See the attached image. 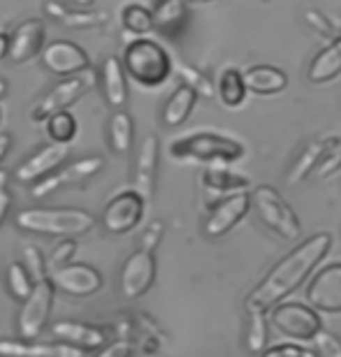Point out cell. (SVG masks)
Returning a JSON list of instances; mask_svg holds the SVG:
<instances>
[{
  "label": "cell",
  "mask_w": 341,
  "mask_h": 357,
  "mask_svg": "<svg viewBox=\"0 0 341 357\" xmlns=\"http://www.w3.org/2000/svg\"><path fill=\"white\" fill-rule=\"evenodd\" d=\"M332 248L330 232H316L293 246L283 258L276 262L265 274V278L248 292L244 309H260L269 311L276 304H281L288 295L300 288V285L311 276V271L325 260V255Z\"/></svg>",
  "instance_id": "cell-1"
},
{
  "label": "cell",
  "mask_w": 341,
  "mask_h": 357,
  "mask_svg": "<svg viewBox=\"0 0 341 357\" xmlns=\"http://www.w3.org/2000/svg\"><path fill=\"white\" fill-rule=\"evenodd\" d=\"M251 209L255 218L279 239L297 241L302 237V223L297 218L295 209L281 197V192L274 185H258V188H253Z\"/></svg>",
  "instance_id": "cell-2"
},
{
  "label": "cell",
  "mask_w": 341,
  "mask_h": 357,
  "mask_svg": "<svg viewBox=\"0 0 341 357\" xmlns=\"http://www.w3.org/2000/svg\"><path fill=\"white\" fill-rule=\"evenodd\" d=\"M123 68L135 82L142 84L146 89L160 86L162 82L172 75V59L162 49L158 42L153 40H135L132 45H128L123 54Z\"/></svg>",
  "instance_id": "cell-3"
},
{
  "label": "cell",
  "mask_w": 341,
  "mask_h": 357,
  "mask_svg": "<svg viewBox=\"0 0 341 357\" xmlns=\"http://www.w3.org/2000/svg\"><path fill=\"white\" fill-rule=\"evenodd\" d=\"M17 225L35 234H61L77 237L96 225L93 216L82 209H24L17 216Z\"/></svg>",
  "instance_id": "cell-4"
},
{
  "label": "cell",
  "mask_w": 341,
  "mask_h": 357,
  "mask_svg": "<svg viewBox=\"0 0 341 357\" xmlns=\"http://www.w3.org/2000/svg\"><path fill=\"white\" fill-rule=\"evenodd\" d=\"M169 153L181 160L193 158L200 162H227L230 165V162H237L244 155V146L237 139L223 137V135L197 132L190 135V137L176 139L169 146Z\"/></svg>",
  "instance_id": "cell-5"
},
{
  "label": "cell",
  "mask_w": 341,
  "mask_h": 357,
  "mask_svg": "<svg viewBox=\"0 0 341 357\" xmlns=\"http://www.w3.org/2000/svg\"><path fill=\"white\" fill-rule=\"evenodd\" d=\"M272 325L286 337L295 341H311L323 330L321 316L314 306L297 304V302H281L272 309Z\"/></svg>",
  "instance_id": "cell-6"
},
{
  "label": "cell",
  "mask_w": 341,
  "mask_h": 357,
  "mask_svg": "<svg viewBox=\"0 0 341 357\" xmlns=\"http://www.w3.org/2000/svg\"><path fill=\"white\" fill-rule=\"evenodd\" d=\"M93 82H96V75L91 73V70L61 79L38 105H35V109L31 112L33 121H47L49 116H54V114L68 112V107L75 105L84 93L93 86Z\"/></svg>",
  "instance_id": "cell-7"
},
{
  "label": "cell",
  "mask_w": 341,
  "mask_h": 357,
  "mask_svg": "<svg viewBox=\"0 0 341 357\" xmlns=\"http://www.w3.org/2000/svg\"><path fill=\"white\" fill-rule=\"evenodd\" d=\"M251 211V192L241 190V192H232L223 199L211 206L207 218H204L202 232L207 239H221L227 232H232L241 220H244L246 213Z\"/></svg>",
  "instance_id": "cell-8"
},
{
  "label": "cell",
  "mask_w": 341,
  "mask_h": 357,
  "mask_svg": "<svg viewBox=\"0 0 341 357\" xmlns=\"http://www.w3.org/2000/svg\"><path fill=\"white\" fill-rule=\"evenodd\" d=\"M54 302V283L45 278V281L35 283L31 297L24 302V309L19 313V332L24 339H35L45 327L49 311H52Z\"/></svg>",
  "instance_id": "cell-9"
},
{
  "label": "cell",
  "mask_w": 341,
  "mask_h": 357,
  "mask_svg": "<svg viewBox=\"0 0 341 357\" xmlns=\"http://www.w3.org/2000/svg\"><path fill=\"white\" fill-rule=\"evenodd\" d=\"M144 202L146 199L139 195L137 190L121 192L105 206L103 223L112 234H126L139 225L142 216H144Z\"/></svg>",
  "instance_id": "cell-10"
},
{
  "label": "cell",
  "mask_w": 341,
  "mask_h": 357,
  "mask_svg": "<svg viewBox=\"0 0 341 357\" xmlns=\"http://www.w3.org/2000/svg\"><path fill=\"white\" fill-rule=\"evenodd\" d=\"M307 302L316 311L341 313V262H332L311 278Z\"/></svg>",
  "instance_id": "cell-11"
},
{
  "label": "cell",
  "mask_w": 341,
  "mask_h": 357,
  "mask_svg": "<svg viewBox=\"0 0 341 357\" xmlns=\"http://www.w3.org/2000/svg\"><path fill=\"white\" fill-rule=\"evenodd\" d=\"M156 281V258L153 251H135L121 269V292L128 299H137L146 295Z\"/></svg>",
  "instance_id": "cell-12"
},
{
  "label": "cell",
  "mask_w": 341,
  "mask_h": 357,
  "mask_svg": "<svg viewBox=\"0 0 341 357\" xmlns=\"http://www.w3.org/2000/svg\"><path fill=\"white\" fill-rule=\"evenodd\" d=\"M42 63L47 70L61 77H73L89 70V56L86 52L70 40H56L52 45L42 49Z\"/></svg>",
  "instance_id": "cell-13"
},
{
  "label": "cell",
  "mask_w": 341,
  "mask_h": 357,
  "mask_svg": "<svg viewBox=\"0 0 341 357\" xmlns=\"http://www.w3.org/2000/svg\"><path fill=\"white\" fill-rule=\"evenodd\" d=\"M70 155V144H52L42 146L38 153H33L31 158H26L17 167V181L21 183H38L47 174H52L54 169H59Z\"/></svg>",
  "instance_id": "cell-14"
},
{
  "label": "cell",
  "mask_w": 341,
  "mask_h": 357,
  "mask_svg": "<svg viewBox=\"0 0 341 357\" xmlns=\"http://www.w3.org/2000/svg\"><path fill=\"white\" fill-rule=\"evenodd\" d=\"M105 167V160L100 155H91V158H82L73 162V165H68L66 169H61V172L52 174L49 178H42L33 185V195L35 197H45L49 192H54L56 188H61V185H68V183H79V181H86V178L96 176L100 169Z\"/></svg>",
  "instance_id": "cell-15"
},
{
  "label": "cell",
  "mask_w": 341,
  "mask_h": 357,
  "mask_svg": "<svg viewBox=\"0 0 341 357\" xmlns=\"http://www.w3.org/2000/svg\"><path fill=\"white\" fill-rule=\"evenodd\" d=\"M52 283L59 290L68 292V295L86 297V295H93V292L100 290L103 278H100V274H98L93 267L66 265V267L52 271Z\"/></svg>",
  "instance_id": "cell-16"
},
{
  "label": "cell",
  "mask_w": 341,
  "mask_h": 357,
  "mask_svg": "<svg viewBox=\"0 0 341 357\" xmlns=\"http://www.w3.org/2000/svg\"><path fill=\"white\" fill-rule=\"evenodd\" d=\"M158 158H160V144L156 135L142 142L139 153H137V165H135V190L142 197L151 199L156 190V174H158Z\"/></svg>",
  "instance_id": "cell-17"
},
{
  "label": "cell",
  "mask_w": 341,
  "mask_h": 357,
  "mask_svg": "<svg viewBox=\"0 0 341 357\" xmlns=\"http://www.w3.org/2000/svg\"><path fill=\"white\" fill-rule=\"evenodd\" d=\"M45 40V24L40 19L24 21L17 31L10 35V61L12 63H26L42 49Z\"/></svg>",
  "instance_id": "cell-18"
},
{
  "label": "cell",
  "mask_w": 341,
  "mask_h": 357,
  "mask_svg": "<svg viewBox=\"0 0 341 357\" xmlns=\"http://www.w3.org/2000/svg\"><path fill=\"white\" fill-rule=\"evenodd\" d=\"M341 75V35L335 40L328 42V47L321 49L311 66L307 70V79L316 86H323V84L335 82L337 77Z\"/></svg>",
  "instance_id": "cell-19"
},
{
  "label": "cell",
  "mask_w": 341,
  "mask_h": 357,
  "mask_svg": "<svg viewBox=\"0 0 341 357\" xmlns=\"http://www.w3.org/2000/svg\"><path fill=\"white\" fill-rule=\"evenodd\" d=\"M244 84L255 96H276L288 89V75L274 66H253L244 70Z\"/></svg>",
  "instance_id": "cell-20"
},
{
  "label": "cell",
  "mask_w": 341,
  "mask_h": 357,
  "mask_svg": "<svg viewBox=\"0 0 341 357\" xmlns=\"http://www.w3.org/2000/svg\"><path fill=\"white\" fill-rule=\"evenodd\" d=\"M86 351L70 344H54V346H31L21 341H0V357H84Z\"/></svg>",
  "instance_id": "cell-21"
},
{
  "label": "cell",
  "mask_w": 341,
  "mask_h": 357,
  "mask_svg": "<svg viewBox=\"0 0 341 357\" xmlns=\"http://www.w3.org/2000/svg\"><path fill=\"white\" fill-rule=\"evenodd\" d=\"M54 337L61 339L63 344L77 346L82 351H93V348L105 346V334L100 330L91 325H82V323H70V320H63V323H56L52 327Z\"/></svg>",
  "instance_id": "cell-22"
},
{
  "label": "cell",
  "mask_w": 341,
  "mask_h": 357,
  "mask_svg": "<svg viewBox=\"0 0 341 357\" xmlns=\"http://www.w3.org/2000/svg\"><path fill=\"white\" fill-rule=\"evenodd\" d=\"M123 70H126L123 63H121L116 56H109V59H105L103 73H100L105 100H107V105L116 107V109L123 107L128 100V84H126Z\"/></svg>",
  "instance_id": "cell-23"
},
{
  "label": "cell",
  "mask_w": 341,
  "mask_h": 357,
  "mask_svg": "<svg viewBox=\"0 0 341 357\" xmlns=\"http://www.w3.org/2000/svg\"><path fill=\"white\" fill-rule=\"evenodd\" d=\"M195 102H197V93L190 86H186V84H181V86L167 98L165 107H162V126L176 128L181 123H186L188 116L195 109Z\"/></svg>",
  "instance_id": "cell-24"
},
{
  "label": "cell",
  "mask_w": 341,
  "mask_h": 357,
  "mask_svg": "<svg viewBox=\"0 0 341 357\" xmlns=\"http://www.w3.org/2000/svg\"><path fill=\"white\" fill-rule=\"evenodd\" d=\"M202 185L207 192H214V195H221L227 197L232 192H241V190H248V176L244 174H234V172H227L223 167H209L207 172L202 174Z\"/></svg>",
  "instance_id": "cell-25"
},
{
  "label": "cell",
  "mask_w": 341,
  "mask_h": 357,
  "mask_svg": "<svg viewBox=\"0 0 341 357\" xmlns=\"http://www.w3.org/2000/svg\"><path fill=\"white\" fill-rule=\"evenodd\" d=\"M323 149H325V139H314V142H309L300 153H297V158L290 162L288 174H286L290 185L314 176L316 167H318V160H321V155H323Z\"/></svg>",
  "instance_id": "cell-26"
},
{
  "label": "cell",
  "mask_w": 341,
  "mask_h": 357,
  "mask_svg": "<svg viewBox=\"0 0 341 357\" xmlns=\"http://www.w3.org/2000/svg\"><path fill=\"white\" fill-rule=\"evenodd\" d=\"M216 93L218 98H221V102L225 107H230V109H237V107L244 105L246 100V84H244V73L237 68H227L223 70L221 79H218V86H216Z\"/></svg>",
  "instance_id": "cell-27"
},
{
  "label": "cell",
  "mask_w": 341,
  "mask_h": 357,
  "mask_svg": "<svg viewBox=\"0 0 341 357\" xmlns=\"http://www.w3.org/2000/svg\"><path fill=\"white\" fill-rule=\"evenodd\" d=\"M269 341V327H267V311L260 309H246V351L253 355H262L267 351Z\"/></svg>",
  "instance_id": "cell-28"
},
{
  "label": "cell",
  "mask_w": 341,
  "mask_h": 357,
  "mask_svg": "<svg viewBox=\"0 0 341 357\" xmlns=\"http://www.w3.org/2000/svg\"><path fill=\"white\" fill-rule=\"evenodd\" d=\"M135 126L128 112H114L109 119V142L116 153H128L132 146Z\"/></svg>",
  "instance_id": "cell-29"
},
{
  "label": "cell",
  "mask_w": 341,
  "mask_h": 357,
  "mask_svg": "<svg viewBox=\"0 0 341 357\" xmlns=\"http://www.w3.org/2000/svg\"><path fill=\"white\" fill-rule=\"evenodd\" d=\"M121 21H123V28L128 33L132 35H146L151 33L156 28V19H153V10H146L144 5H128L123 10V17H121Z\"/></svg>",
  "instance_id": "cell-30"
},
{
  "label": "cell",
  "mask_w": 341,
  "mask_h": 357,
  "mask_svg": "<svg viewBox=\"0 0 341 357\" xmlns=\"http://www.w3.org/2000/svg\"><path fill=\"white\" fill-rule=\"evenodd\" d=\"M47 135L56 144H70L77 135V119L70 112H59L47 121Z\"/></svg>",
  "instance_id": "cell-31"
},
{
  "label": "cell",
  "mask_w": 341,
  "mask_h": 357,
  "mask_svg": "<svg viewBox=\"0 0 341 357\" xmlns=\"http://www.w3.org/2000/svg\"><path fill=\"white\" fill-rule=\"evenodd\" d=\"M341 172V137H328L325 139L323 155L318 160V167L314 176L316 178H330Z\"/></svg>",
  "instance_id": "cell-32"
},
{
  "label": "cell",
  "mask_w": 341,
  "mask_h": 357,
  "mask_svg": "<svg viewBox=\"0 0 341 357\" xmlns=\"http://www.w3.org/2000/svg\"><path fill=\"white\" fill-rule=\"evenodd\" d=\"M174 73L179 75L181 84L190 86L197 96H202V98H214L216 96L214 84H211V79L202 73V70H197L193 66H186V63H179V66L174 68Z\"/></svg>",
  "instance_id": "cell-33"
},
{
  "label": "cell",
  "mask_w": 341,
  "mask_h": 357,
  "mask_svg": "<svg viewBox=\"0 0 341 357\" xmlns=\"http://www.w3.org/2000/svg\"><path fill=\"white\" fill-rule=\"evenodd\" d=\"M186 17V0H158L153 7L156 28H174Z\"/></svg>",
  "instance_id": "cell-34"
},
{
  "label": "cell",
  "mask_w": 341,
  "mask_h": 357,
  "mask_svg": "<svg viewBox=\"0 0 341 357\" xmlns=\"http://www.w3.org/2000/svg\"><path fill=\"white\" fill-rule=\"evenodd\" d=\"M33 278L31 274H28L26 267L21 265H10V269H7V288H10V295L14 299H26L31 297L33 292Z\"/></svg>",
  "instance_id": "cell-35"
},
{
  "label": "cell",
  "mask_w": 341,
  "mask_h": 357,
  "mask_svg": "<svg viewBox=\"0 0 341 357\" xmlns=\"http://www.w3.org/2000/svg\"><path fill=\"white\" fill-rule=\"evenodd\" d=\"M304 24H307L311 31H316L318 35L328 40H335L341 35V26H337L328 14L321 12V10H314V7H307L304 10Z\"/></svg>",
  "instance_id": "cell-36"
},
{
  "label": "cell",
  "mask_w": 341,
  "mask_h": 357,
  "mask_svg": "<svg viewBox=\"0 0 341 357\" xmlns=\"http://www.w3.org/2000/svg\"><path fill=\"white\" fill-rule=\"evenodd\" d=\"M316 357H341V339L328 330H321L311 339Z\"/></svg>",
  "instance_id": "cell-37"
},
{
  "label": "cell",
  "mask_w": 341,
  "mask_h": 357,
  "mask_svg": "<svg viewBox=\"0 0 341 357\" xmlns=\"http://www.w3.org/2000/svg\"><path fill=\"white\" fill-rule=\"evenodd\" d=\"M63 24L82 28V26H100L107 21V14L103 12H66V17L61 19Z\"/></svg>",
  "instance_id": "cell-38"
},
{
  "label": "cell",
  "mask_w": 341,
  "mask_h": 357,
  "mask_svg": "<svg viewBox=\"0 0 341 357\" xmlns=\"http://www.w3.org/2000/svg\"><path fill=\"white\" fill-rule=\"evenodd\" d=\"M24 262H26V269H28V274H31L33 278V283H40V281H45V260H42V255L38 248H33V246H28L26 251H24Z\"/></svg>",
  "instance_id": "cell-39"
},
{
  "label": "cell",
  "mask_w": 341,
  "mask_h": 357,
  "mask_svg": "<svg viewBox=\"0 0 341 357\" xmlns=\"http://www.w3.org/2000/svg\"><path fill=\"white\" fill-rule=\"evenodd\" d=\"M75 255V244L73 241H63V244H59L54 248V253L49 255V260H47V265L54 269H61V267H66L70 265V258Z\"/></svg>",
  "instance_id": "cell-40"
},
{
  "label": "cell",
  "mask_w": 341,
  "mask_h": 357,
  "mask_svg": "<svg viewBox=\"0 0 341 357\" xmlns=\"http://www.w3.org/2000/svg\"><path fill=\"white\" fill-rule=\"evenodd\" d=\"M260 357H309V351L302 346H293V344H283V346H274L267 348Z\"/></svg>",
  "instance_id": "cell-41"
},
{
  "label": "cell",
  "mask_w": 341,
  "mask_h": 357,
  "mask_svg": "<svg viewBox=\"0 0 341 357\" xmlns=\"http://www.w3.org/2000/svg\"><path fill=\"white\" fill-rule=\"evenodd\" d=\"M160 237H162V223L160 220H153V223L146 227L144 237H142V248H144V251H153V248L158 246Z\"/></svg>",
  "instance_id": "cell-42"
},
{
  "label": "cell",
  "mask_w": 341,
  "mask_h": 357,
  "mask_svg": "<svg viewBox=\"0 0 341 357\" xmlns=\"http://www.w3.org/2000/svg\"><path fill=\"white\" fill-rule=\"evenodd\" d=\"M96 357H130V344H126V341H116V344L107 346Z\"/></svg>",
  "instance_id": "cell-43"
},
{
  "label": "cell",
  "mask_w": 341,
  "mask_h": 357,
  "mask_svg": "<svg viewBox=\"0 0 341 357\" xmlns=\"http://www.w3.org/2000/svg\"><path fill=\"white\" fill-rule=\"evenodd\" d=\"M45 12L49 14V17H54V19H63L66 17V7L63 5H59V3H54V0H47L45 3Z\"/></svg>",
  "instance_id": "cell-44"
},
{
  "label": "cell",
  "mask_w": 341,
  "mask_h": 357,
  "mask_svg": "<svg viewBox=\"0 0 341 357\" xmlns=\"http://www.w3.org/2000/svg\"><path fill=\"white\" fill-rule=\"evenodd\" d=\"M10 204H12V197L7 195L5 188H0V223H3L5 216H7V211H10Z\"/></svg>",
  "instance_id": "cell-45"
},
{
  "label": "cell",
  "mask_w": 341,
  "mask_h": 357,
  "mask_svg": "<svg viewBox=\"0 0 341 357\" xmlns=\"http://www.w3.org/2000/svg\"><path fill=\"white\" fill-rule=\"evenodd\" d=\"M10 144H12V137L7 132H0V162H3L5 153L10 151Z\"/></svg>",
  "instance_id": "cell-46"
},
{
  "label": "cell",
  "mask_w": 341,
  "mask_h": 357,
  "mask_svg": "<svg viewBox=\"0 0 341 357\" xmlns=\"http://www.w3.org/2000/svg\"><path fill=\"white\" fill-rule=\"evenodd\" d=\"M10 54V35L7 33H0V59Z\"/></svg>",
  "instance_id": "cell-47"
},
{
  "label": "cell",
  "mask_w": 341,
  "mask_h": 357,
  "mask_svg": "<svg viewBox=\"0 0 341 357\" xmlns=\"http://www.w3.org/2000/svg\"><path fill=\"white\" fill-rule=\"evenodd\" d=\"M75 5H79V7H89L91 3H93V0H73Z\"/></svg>",
  "instance_id": "cell-48"
},
{
  "label": "cell",
  "mask_w": 341,
  "mask_h": 357,
  "mask_svg": "<svg viewBox=\"0 0 341 357\" xmlns=\"http://www.w3.org/2000/svg\"><path fill=\"white\" fill-rule=\"evenodd\" d=\"M3 96H5V82L0 79V98H3Z\"/></svg>",
  "instance_id": "cell-49"
},
{
  "label": "cell",
  "mask_w": 341,
  "mask_h": 357,
  "mask_svg": "<svg viewBox=\"0 0 341 357\" xmlns=\"http://www.w3.org/2000/svg\"><path fill=\"white\" fill-rule=\"evenodd\" d=\"M190 3H211V0H190Z\"/></svg>",
  "instance_id": "cell-50"
}]
</instances>
